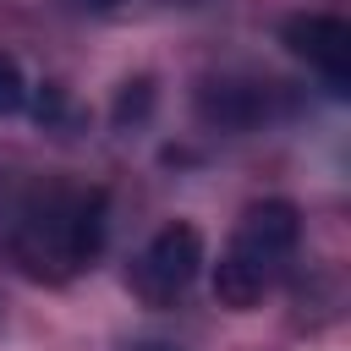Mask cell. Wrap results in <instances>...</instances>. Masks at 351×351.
<instances>
[{"instance_id":"cell-4","label":"cell","mask_w":351,"mask_h":351,"mask_svg":"<svg viewBox=\"0 0 351 351\" xmlns=\"http://www.w3.org/2000/svg\"><path fill=\"white\" fill-rule=\"evenodd\" d=\"M280 44H285L296 60H307V66L329 82V93H346V88H351V27H346L340 16L302 11V16H291V22L280 27Z\"/></svg>"},{"instance_id":"cell-1","label":"cell","mask_w":351,"mask_h":351,"mask_svg":"<svg viewBox=\"0 0 351 351\" xmlns=\"http://www.w3.org/2000/svg\"><path fill=\"white\" fill-rule=\"evenodd\" d=\"M104 247V192H49L11 230V258L33 280H66L88 269Z\"/></svg>"},{"instance_id":"cell-6","label":"cell","mask_w":351,"mask_h":351,"mask_svg":"<svg viewBox=\"0 0 351 351\" xmlns=\"http://www.w3.org/2000/svg\"><path fill=\"white\" fill-rule=\"evenodd\" d=\"M27 104V77H22V60L0 49V115H16Z\"/></svg>"},{"instance_id":"cell-3","label":"cell","mask_w":351,"mask_h":351,"mask_svg":"<svg viewBox=\"0 0 351 351\" xmlns=\"http://www.w3.org/2000/svg\"><path fill=\"white\" fill-rule=\"evenodd\" d=\"M197 269H203V230L186 225V219H170V225H159V230L148 236V247L132 258L126 285H132L137 302L170 307L176 296H186V285L197 280Z\"/></svg>"},{"instance_id":"cell-7","label":"cell","mask_w":351,"mask_h":351,"mask_svg":"<svg viewBox=\"0 0 351 351\" xmlns=\"http://www.w3.org/2000/svg\"><path fill=\"white\" fill-rule=\"evenodd\" d=\"M148 104H154V82H148V77L126 82V88H121V99H115V126L143 121V115H148Z\"/></svg>"},{"instance_id":"cell-2","label":"cell","mask_w":351,"mask_h":351,"mask_svg":"<svg viewBox=\"0 0 351 351\" xmlns=\"http://www.w3.org/2000/svg\"><path fill=\"white\" fill-rule=\"evenodd\" d=\"M302 241V214L296 203L285 197H269V203H252L230 236V247L219 252L214 263V296L219 307L230 313H247L263 302V291L274 285V274L285 269V258L296 252Z\"/></svg>"},{"instance_id":"cell-9","label":"cell","mask_w":351,"mask_h":351,"mask_svg":"<svg viewBox=\"0 0 351 351\" xmlns=\"http://www.w3.org/2000/svg\"><path fill=\"white\" fill-rule=\"evenodd\" d=\"M137 351H170V346H137Z\"/></svg>"},{"instance_id":"cell-8","label":"cell","mask_w":351,"mask_h":351,"mask_svg":"<svg viewBox=\"0 0 351 351\" xmlns=\"http://www.w3.org/2000/svg\"><path fill=\"white\" fill-rule=\"evenodd\" d=\"M88 5H121V0H88Z\"/></svg>"},{"instance_id":"cell-5","label":"cell","mask_w":351,"mask_h":351,"mask_svg":"<svg viewBox=\"0 0 351 351\" xmlns=\"http://www.w3.org/2000/svg\"><path fill=\"white\" fill-rule=\"evenodd\" d=\"M269 88L263 82H230V77H219V82H203L197 88V115L208 121V126H225V132H247V126H258V121H269Z\"/></svg>"}]
</instances>
